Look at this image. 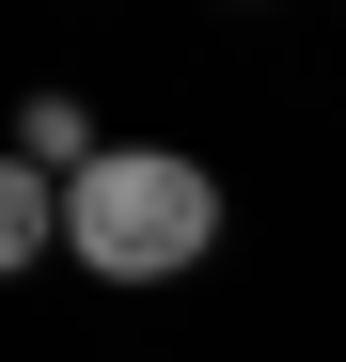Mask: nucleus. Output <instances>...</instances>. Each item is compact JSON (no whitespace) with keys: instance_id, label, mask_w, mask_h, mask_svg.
<instances>
[{"instance_id":"obj_1","label":"nucleus","mask_w":346,"mask_h":362,"mask_svg":"<svg viewBox=\"0 0 346 362\" xmlns=\"http://www.w3.org/2000/svg\"><path fill=\"white\" fill-rule=\"evenodd\" d=\"M205 236H220V173L173 142H110L95 173H64V252L95 284H173L205 268Z\"/></svg>"},{"instance_id":"obj_2","label":"nucleus","mask_w":346,"mask_h":362,"mask_svg":"<svg viewBox=\"0 0 346 362\" xmlns=\"http://www.w3.org/2000/svg\"><path fill=\"white\" fill-rule=\"evenodd\" d=\"M64 252V189H47V158H0V284Z\"/></svg>"},{"instance_id":"obj_3","label":"nucleus","mask_w":346,"mask_h":362,"mask_svg":"<svg viewBox=\"0 0 346 362\" xmlns=\"http://www.w3.org/2000/svg\"><path fill=\"white\" fill-rule=\"evenodd\" d=\"M32 158H64V173H95L110 142H95V110H79V95H32Z\"/></svg>"}]
</instances>
